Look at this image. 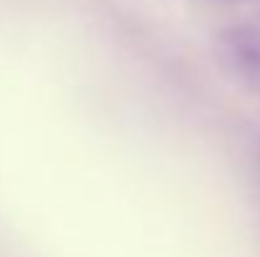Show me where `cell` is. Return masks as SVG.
Listing matches in <instances>:
<instances>
[{
  "label": "cell",
  "instance_id": "6da1fadb",
  "mask_svg": "<svg viewBox=\"0 0 260 257\" xmlns=\"http://www.w3.org/2000/svg\"><path fill=\"white\" fill-rule=\"evenodd\" d=\"M220 63L243 86L260 93V23H233L217 33Z\"/></svg>",
  "mask_w": 260,
  "mask_h": 257
}]
</instances>
